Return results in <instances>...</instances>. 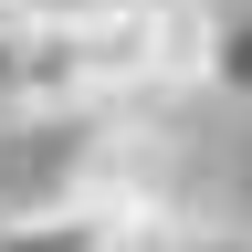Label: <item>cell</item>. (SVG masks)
Masks as SVG:
<instances>
[{
    "instance_id": "cell-1",
    "label": "cell",
    "mask_w": 252,
    "mask_h": 252,
    "mask_svg": "<svg viewBox=\"0 0 252 252\" xmlns=\"http://www.w3.org/2000/svg\"><path fill=\"white\" fill-rule=\"evenodd\" d=\"M74 63H84V105L200 84V63H210V0H84L74 11Z\"/></svg>"
},
{
    "instance_id": "cell-2",
    "label": "cell",
    "mask_w": 252,
    "mask_h": 252,
    "mask_svg": "<svg viewBox=\"0 0 252 252\" xmlns=\"http://www.w3.org/2000/svg\"><path fill=\"white\" fill-rule=\"evenodd\" d=\"M0 252H126V242H116V220L94 200L53 189V200H32V210H0Z\"/></svg>"
},
{
    "instance_id": "cell-3",
    "label": "cell",
    "mask_w": 252,
    "mask_h": 252,
    "mask_svg": "<svg viewBox=\"0 0 252 252\" xmlns=\"http://www.w3.org/2000/svg\"><path fill=\"white\" fill-rule=\"evenodd\" d=\"M210 94H231V105H252V0H220L210 11V63H200Z\"/></svg>"
},
{
    "instance_id": "cell-4",
    "label": "cell",
    "mask_w": 252,
    "mask_h": 252,
    "mask_svg": "<svg viewBox=\"0 0 252 252\" xmlns=\"http://www.w3.org/2000/svg\"><path fill=\"white\" fill-rule=\"evenodd\" d=\"M200 252H252V242H200Z\"/></svg>"
}]
</instances>
